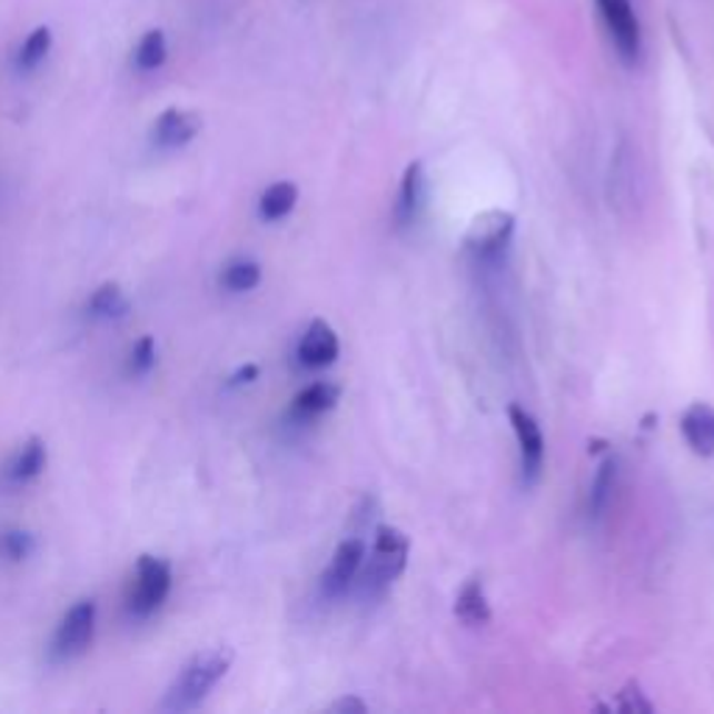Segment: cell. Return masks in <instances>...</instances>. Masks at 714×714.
Returning a JSON list of instances; mask_svg holds the SVG:
<instances>
[{
  "label": "cell",
  "instance_id": "obj_3",
  "mask_svg": "<svg viewBox=\"0 0 714 714\" xmlns=\"http://www.w3.org/2000/svg\"><path fill=\"white\" fill-rule=\"evenodd\" d=\"M170 584H173V573L165 558L140 556L129 589H126V608L135 617H148L168 601Z\"/></svg>",
  "mask_w": 714,
  "mask_h": 714
},
{
  "label": "cell",
  "instance_id": "obj_22",
  "mask_svg": "<svg viewBox=\"0 0 714 714\" xmlns=\"http://www.w3.org/2000/svg\"><path fill=\"white\" fill-rule=\"evenodd\" d=\"M31 553H34V539H31L29 533L23 530L0 533V558L18 564V562H26Z\"/></svg>",
  "mask_w": 714,
  "mask_h": 714
},
{
  "label": "cell",
  "instance_id": "obj_23",
  "mask_svg": "<svg viewBox=\"0 0 714 714\" xmlns=\"http://www.w3.org/2000/svg\"><path fill=\"white\" fill-rule=\"evenodd\" d=\"M153 364H157V344H153L151 335H142L129 355V375H148L153 369Z\"/></svg>",
  "mask_w": 714,
  "mask_h": 714
},
{
  "label": "cell",
  "instance_id": "obj_25",
  "mask_svg": "<svg viewBox=\"0 0 714 714\" xmlns=\"http://www.w3.org/2000/svg\"><path fill=\"white\" fill-rule=\"evenodd\" d=\"M333 712H357V714H364L366 712V703L357 701V697H344V701L335 703Z\"/></svg>",
  "mask_w": 714,
  "mask_h": 714
},
{
  "label": "cell",
  "instance_id": "obj_24",
  "mask_svg": "<svg viewBox=\"0 0 714 714\" xmlns=\"http://www.w3.org/2000/svg\"><path fill=\"white\" fill-rule=\"evenodd\" d=\"M614 708L623 714H647V712H653V703L647 701L645 692H642V686L636 684V681H631V684L619 692Z\"/></svg>",
  "mask_w": 714,
  "mask_h": 714
},
{
  "label": "cell",
  "instance_id": "obj_8",
  "mask_svg": "<svg viewBox=\"0 0 714 714\" xmlns=\"http://www.w3.org/2000/svg\"><path fill=\"white\" fill-rule=\"evenodd\" d=\"M510 232H514V216L510 212H483L466 238V244L477 251L480 257H497L499 251L508 246Z\"/></svg>",
  "mask_w": 714,
  "mask_h": 714
},
{
  "label": "cell",
  "instance_id": "obj_9",
  "mask_svg": "<svg viewBox=\"0 0 714 714\" xmlns=\"http://www.w3.org/2000/svg\"><path fill=\"white\" fill-rule=\"evenodd\" d=\"M340 344L335 329L329 327L324 318H316V321L307 327V333L301 335L299 340V364L307 366V369H324V366H333L335 357H338Z\"/></svg>",
  "mask_w": 714,
  "mask_h": 714
},
{
  "label": "cell",
  "instance_id": "obj_12",
  "mask_svg": "<svg viewBox=\"0 0 714 714\" xmlns=\"http://www.w3.org/2000/svg\"><path fill=\"white\" fill-rule=\"evenodd\" d=\"M46 464H48L46 442H42V438H37V436H31L29 442H26L23 447L18 449V455H14V458L9 460L7 480L14 483V486H20V483H31L34 477L42 475Z\"/></svg>",
  "mask_w": 714,
  "mask_h": 714
},
{
  "label": "cell",
  "instance_id": "obj_18",
  "mask_svg": "<svg viewBox=\"0 0 714 714\" xmlns=\"http://www.w3.org/2000/svg\"><path fill=\"white\" fill-rule=\"evenodd\" d=\"M168 59V40L159 29H151L142 34V40L135 48V65L140 70H157L162 68Z\"/></svg>",
  "mask_w": 714,
  "mask_h": 714
},
{
  "label": "cell",
  "instance_id": "obj_6",
  "mask_svg": "<svg viewBox=\"0 0 714 714\" xmlns=\"http://www.w3.org/2000/svg\"><path fill=\"white\" fill-rule=\"evenodd\" d=\"M508 419L514 425L516 442H519L522 477H525V483H536V477L542 475V464H545V436H542V427L519 405H510Z\"/></svg>",
  "mask_w": 714,
  "mask_h": 714
},
{
  "label": "cell",
  "instance_id": "obj_13",
  "mask_svg": "<svg viewBox=\"0 0 714 714\" xmlns=\"http://www.w3.org/2000/svg\"><path fill=\"white\" fill-rule=\"evenodd\" d=\"M455 614H458L460 623L469 625V628L486 625L488 619H492V608H488V597L480 578H469L460 586L458 597H455Z\"/></svg>",
  "mask_w": 714,
  "mask_h": 714
},
{
  "label": "cell",
  "instance_id": "obj_21",
  "mask_svg": "<svg viewBox=\"0 0 714 714\" xmlns=\"http://www.w3.org/2000/svg\"><path fill=\"white\" fill-rule=\"evenodd\" d=\"M262 279V271L257 262L251 260H238V262H229L227 271L221 274V285L224 288L235 290V294H244V290H251L257 288Z\"/></svg>",
  "mask_w": 714,
  "mask_h": 714
},
{
  "label": "cell",
  "instance_id": "obj_17",
  "mask_svg": "<svg viewBox=\"0 0 714 714\" xmlns=\"http://www.w3.org/2000/svg\"><path fill=\"white\" fill-rule=\"evenodd\" d=\"M87 310L96 318H120L129 313V299L123 296L120 285L103 282L87 301Z\"/></svg>",
  "mask_w": 714,
  "mask_h": 714
},
{
  "label": "cell",
  "instance_id": "obj_14",
  "mask_svg": "<svg viewBox=\"0 0 714 714\" xmlns=\"http://www.w3.org/2000/svg\"><path fill=\"white\" fill-rule=\"evenodd\" d=\"M340 397V388L333 383H313V386L301 388L294 399V416L296 419H316V416L327 414L335 408Z\"/></svg>",
  "mask_w": 714,
  "mask_h": 714
},
{
  "label": "cell",
  "instance_id": "obj_7",
  "mask_svg": "<svg viewBox=\"0 0 714 714\" xmlns=\"http://www.w3.org/2000/svg\"><path fill=\"white\" fill-rule=\"evenodd\" d=\"M366 545L364 539H344L335 551L333 562H329L327 573L321 575V589L327 597H338L355 584L357 573L364 567Z\"/></svg>",
  "mask_w": 714,
  "mask_h": 714
},
{
  "label": "cell",
  "instance_id": "obj_5",
  "mask_svg": "<svg viewBox=\"0 0 714 714\" xmlns=\"http://www.w3.org/2000/svg\"><path fill=\"white\" fill-rule=\"evenodd\" d=\"M96 619H98L96 601L76 603V606L62 617L57 634H53L51 658H57V662H70V658L81 656V653L90 647L92 636H96Z\"/></svg>",
  "mask_w": 714,
  "mask_h": 714
},
{
  "label": "cell",
  "instance_id": "obj_1",
  "mask_svg": "<svg viewBox=\"0 0 714 714\" xmlns=\"http://www.w3.org/2000/svg\"><path fill=\"white\" fill-rule=\"evenodd\" d=\"M235 662V653L229 647H212V651L196 653L188 664L182 667V673L176 675L173 684L168 686L162 697L165 712H190L199 706L207 695L212 692V686L229 673Z\"/></svg>",
  "mask_w": 714,
  "mask_h": 714
},
{
  "label": "cell",
  "instance_id": "obj_2",
  "mask_svg": "<svg viewBox=\"0 0 714 714\" xmlns=\"http://www.w3.org/2000/svg\"><path fill=\"white\" fill-rule=\"evenodd\" d=\"M410 539L399 527H377L375 545L369 551V564L364 573H357V589L366 601H377L391 589L394 581L405 573L408 564Z\"/></svg>",
  "mask_w": 714,
  "mask_h": 714
},
{
  "label": "cell",
  "instance_id": "obj_11",
  "mask_svg": "<svg viewBox=\"0 0 714 714\" xmlns=\"http://www.w3.org/2000/svg\"><path fill=\"white\" fill-rule=\"evenodd\" d=\"M681 430L692 453L708 458L714 455V408L706 403H695L681 416Z\"/></svg>",
  "mask_w": 714,
  "mask_h": 714
},
{
  "label": "cell",
  "instance_id": "obj_26",
  "mask_svg": "<svg viewBox=\"0 0 714 714\" xmlns=\"http://www.w3.org/2000/svg\"><path fill=\"white\" fill-rule=\"evenodd\" d=\"M257 377H260V369H257V366H244L238 375H232V383H229V386H244V383L257 380Z\"/></svg>",
  "mask_w": 714,
  "mask_h": 714
},
{
  "label": "cell",
  "instance_id": "obj_4",
  "mask_svg": "<svg viewBox=\"0 0 714 714\" xmlns=\"http://www.w3.org/2000/svg\"><path fill=\"white\" fill-rule=\"evenodd\" d=\"M603 26L614 51L625 65H636L642 57V26L631 0H595Z\"/></svg>",
  "mask_w": 714,
  "mask_h": 714
},
{
  "label": "cell",
  "instance_id": "obj_15",
  "mask_svg": "<svg viewBox=\"0 0 714 714\" xmlns=\"http://www.w3.org/2000/svg\"><path fill=\"white\" fill-rule=\"evenodd\" d=\"M422 199H425V168H422V162H410L408 168H405L403 188H399V201H397L399 227L414 224L416 212H419L422 207Z\"/></svg>",
  "mask_w": 714,
  "mask_h": 714
},
{
  "label": "cell",
  "instance_id": "obj_10",
  "mask_svg": "<svg viewBox=\"0 0 714 714\" xmlns=\"http://www.w3.org/2000/svg\"><path fill=\"white\" fill-rule=\"evenodd\" d=\"M201 131V115L190 112V109H165L157 120H153L151 140L159 148H182L194 140Z\"/></svg>",
  "mask_w": 714,
  "mask_h": 714
},
{
  "label": "cell",
  "instance_id": "obj_20",
  "mask_svg": "<svg viewBox=\"0 0 714 714\" xmlns=\"http://www.w3.org/2000/svg\"><path fill=\"white\" fill-rule=\"evenodd\" d=\"M51 46H53L51 29H48V26H40V29H34L29 37H26L23 48H20L18 65L23 70H34L37 65L51 53Z\"/></svg>",
  "mask_w": 714,
  "mask_h": 714
},
{
  "label": "cell",
  "instance_id": "obj_16",
  "mask_svg": "<svg viewBox=\"0 0 714 714\" xmlns=\"http://www.w3.org/2000/svg\"><path fill=\"white\" fill-rule=\"evenodd\" d=\"M296 199H299V190H296L294 182H274L260 196V216L266 221H282L296 207Z\"/></svg>",
  "mask_w": 714,
  "mask_h": 714
},
{
  "label": "cell",
  "instance_id": "obj_19",
  "mask_svg": "<svg viewBox=\"0 0 714 714\" xmlns=\"http://www.w3.org/2000/svg\"><path fill=\"white\" fill-rule=\"evenodd\" d=\"M614 480H617V460L608 458L606 464L601 466V472H597L595 483H592V494H589V514L595 516H603V510H606L608 499H612V492H614Z\"/></svg>",
  "mask_w": 714,
  "mask_h": 714
}]
</instances>
